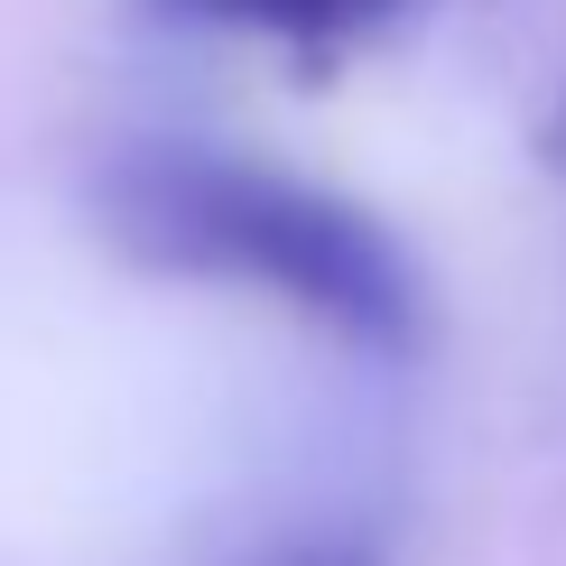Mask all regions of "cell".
<instances>
[{"label":"cell","mask_w":566,"mask_h":566,"mask_svg":"<svg viewBox=\"0 0 566 566\" xmlns=\"http://www.w3.org/2000/svg\"><path fill=\"white\" fill-rule=\"evenodd\" d=\"M93 214L103 232L149 270L177 279H251V289L306 306V316L344 325L353 344L399 353L418 335V270L371 214L344 196L251 158L214 149H122L93 177Z\"/></svg>","instance_id":"1"},{"label":"cell","mask_w":566,"mask_h":566,"mask_svg":"<svg viewBox=\"0 0 566 566\" xmlns=\"http://www.w3.org/2000/svg\"><path fill=\"white\" fill-rule=\"evenodd\" d=\"M158 19L186 29H242V38H289V46H353L409 0H149Z\"/></svg>","instance_id":"2"},{"label":"cell","mask_w":566,"mask_h":566,"mask_svg":"<svg viewBox=\"0 0 566 566\" xmlns=\"http://www.w3.org/2000/svg\"><path fill=\"white\" fill-rule=\"evenodd\" d=\"M270 566H381V557L353 548V538H316V548H289V557H270Z\"/></svg>","instance_id":"3"}]
</instances>
